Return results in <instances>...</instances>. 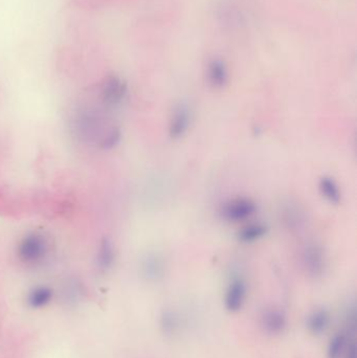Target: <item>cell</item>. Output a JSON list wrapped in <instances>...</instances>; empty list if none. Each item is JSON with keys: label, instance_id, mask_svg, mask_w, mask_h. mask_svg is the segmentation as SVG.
I'll return each mask as SVG.
<instances>
[{"label": "cell", "instance_id": "cell-1", "mask_svg": "<svg viewBox=\"0 0 357 358\" xmlns=\"http://www.w3.org/2000/svg\"><path fill=\"white\" fill-rule=\"evenodd\" d=\"M49 252V239L40 231H30L20 239L17 256L26 264H39Z\"/></svg>", "mask_w": 357, "mask_h": 358}, {"label": "cell", "instance_id": "cell-2", "mask_svg": "<svg viewBox=\"0 0 357 358\" xmlns=\"http://www.w3.org/2000/svg\"><path fill=\"white\" fill-rule=\"evenodd\" d=\"M303 268L310 278L317 279L323 276L326 270V252L323 246L317 241H309L303 247L302 254Z\"/></svg>", "mask_w": 357, "mask_h": 358}, {"label": "cell", "instance_id": "cell-3", "mask_svg": "<svg viewBox=\"0 0 357 358\" xmlns=\"http://www.w3.org/2000/svg\"><path fill=\"white\" fill-rule=\"evenodd\" d=\"M257 212V204L251 198L236 197L228 200L220 209V216L228 222L238 223L251 218Z\"/></svg>", "mask_w": 357, "mask_h": 358}, {"label": "cell", "instance_id": "cell-4", "mask_svg": "<svg viewBox=\"0 0 357 358\" xmlns=\"http://www.w3.org/2000/svg\"><path fill=\"white\" fill-rule=\"evenodd\" d=\"M127 84L117 76H108L101 86V101L105 106L110 108L119 106L127 98Z\"/></svg>", "mask_w": 357, "mask_h": 358}, {"label": "cell", "instance_id": "cell-5", "mask_svg": "<svg viewBox=\"0 0 357 358\" xmlns=\"http://www.w3.org/2000/svg\"><path fill=\"white\" fill-rule=\"evenodd\" d=\"M249 293L247 281L240 276L231 279L224 293V306L230 312H239L244 306Z\"/></svg>", "mask_w": 357, "mask_h": 358}, {"label": "cell", "instance_id": "cell-6", "mask_svg": "<svg viewBox=\"0 0 357 358\" xmlns=\"http://www.w3.org/2000/svg\"><path fill=\"white\" fill-rule=\"evenodd\" d=\"M192 123V111L189 105L181 103L177 105L169 122V136L172 140H181L189 131Z\"/></svg>", "mask_w": 357, "mask_h": 358}, {"label": "cell", "instance_id": "cell-7", "mask_svg": "<svg viewBox=\"0 0 357 358\" xmlns=\"http://www.w3.org/2000/svg\"><path fill=\"white\" fill-rule=\"evenodd\" d=\"M140 274L148 282H158L164 278L166 262L164 257L156 252H150L142 257L140 265Z\"/></svg>", "mask_w": 357, "mask_h": 358}, {"label": "cell", "instance_id": "cell-8", "mask_svg": "<svg viewBox=\"0 0 357 358\" xmlns=\"http://www.w3.org/2000/svg\"><path fill=\"white\" fill-rule=\"evenodd\" d=\"M288 316L279 307H268L260 316V325L264 332L269 335H279L288 327Z\"/></svg>", "mask_w": 357, "mask_h": 358}, {"label": "cell", "instance_id": "cell-9", "mask_svg": "<svg viewBox=\"0 0 357 358\" xmlns=\"http://www.w3.org/2000/svg\"><path fill=\"white\" fill-rule=\"evenodd\" d=\"M355 327L344 325V328L334 333L327 347V358H342L349 343L355 339Z\"/></svg>", "mask_w": 357, "mask_h": 358}, {"label": "cell", "instance_id": "cell-10", "mask_svg": "<svg viewBox=\"0 0 357 358\" xmlns=\"http://www.w3.org/2000/svg\"><path fill=\"white\" fill-rule=\"evenodd\" d=\"M115 259H117V250H115V244L108 238H103L97 252V267L101 272H108L115 265Z\"/></svg>", "mask_w": 357, "mask_h": 358}, {"label": "cell", "instance_id": "cell-11", "mask_svg": "<svg viewBox=\"0 0 357 358\" xmlns=\"http://www.w3.org/2000/svg\"><path fill=\"white\" fill-rule=\"evenodd\" d=\"M331 323V314L326 308H317L306 318L307 330L313 335H321L327 331Z\"/></svg>", "mask_w": 357, "mask_h": 358}, {"label": "cell", "instance_id": "cell-12", "mask_svg": "<svg viewBox=\"0 0 357 358\" xmlns=\"http://www.w3.org/2000/svg\"><path fill=\"white\" fill-rule=\"evenodd\" d=\"M269 229L265 223L251 222L244 225L237 233V239L242 244H253L267 236Z\"/></svg>", "mask_w": 357, "mask_h": 358}, {"label": "cell", "instance_id": "cell-13", "mask_svg": "<svg viewBox=\"0 0 357 358\" xmlns=\"http://www.w3.org/2000/svg\"><path fill=\"white\" fill-rule=\"evenodd\" d=\"M208 83L214 88H222L229 81L228 68L222 60H213L206 70Z\"/></svg>", "mask_w": 357, "mask_h": 358}, {"label": "cell", "instance_id": "cell-14", "mask_svg": "<svg viewBox=\"0 0 357 358\" xmlns=\"http://www.w3.org/2000/svg\"><path fill=\"white\" fill-rule=\"evenodd\" d=\"M53 289L47 285H38L28 291L26 302L33 309H41L49 305L53 300Z\"/></svg>", "mask_w": 357, "mask_h": 358}, {"label": "cell", "instance_id": "cell-15", "mask_svg": "<svg viewBox=\"0 0 357 358\" xmlns=\"http://www.w3.org/2000/svg\"><path fill=\"white\" fill-rule=\"evenodd\" d=\"M181 314L172 309L163 310L158 320L160 331L167 336H174L177 334L181 331Z\"/></svg>", "mask_w": 357, "mask_h": 358}, {"label": "cell", "instance_id": "cell-16", "mask_svg": "<svg viewBox=\"0 0 357 358\" xmlns=\"http://www.w3.org/2000/svg\"><path fill=\"white\" fill-rule=\"evenodd\" d=\"M319 191L322 197L330 204H338L342 200L340 186L330 176H324L319 179Z\"/></svg>", "mask_w": 357, "mask_h": 358}, {"label": "cell", "instance_id": "cell-17", "mask_svg": "<svg viewBox=\"0 0 357 358\" xmlns=\"http://www.w3.org/2000/svg\"><path fill=\"white\" fill-rule=\"evenodd\" d=\"M283 222L288 229H297L302 227L305 222L304 213L294 204H288L282 213Z\"/></svg>", "mask_w": 357, "mask_h": 358}, {"label": "cell", "instance_id": "cell-18", "mask_svg": "<svg viewBox=\"0 0 357 358\" xmlns=\"http://www.w3.org/2000/svg\"><path fill=\"white\" fill-rule=\"evenodd\" d=\"M122 138H123L122 130L117 126H113V127L109 128L104 136L101 138L98 144L99 147L102 150H113L121 144Z\"/></svg>", "mask_w": 357, "mask_h": 358}, {"label": "cell", "instance_id": "cell-19", "mask_svg": "<svg viewBox=\"0 0 357 358\" xmlns=\"http://www.w3.org/2000/svg\"><path fill=\"white\" fill-rule=\"evenodd\" d=\"M342 358H356V343H355V339H353V341L349 343L348 348H347Z\"/></svg>", "mask_w": 357, "mask_h": 358}]
</instances>
